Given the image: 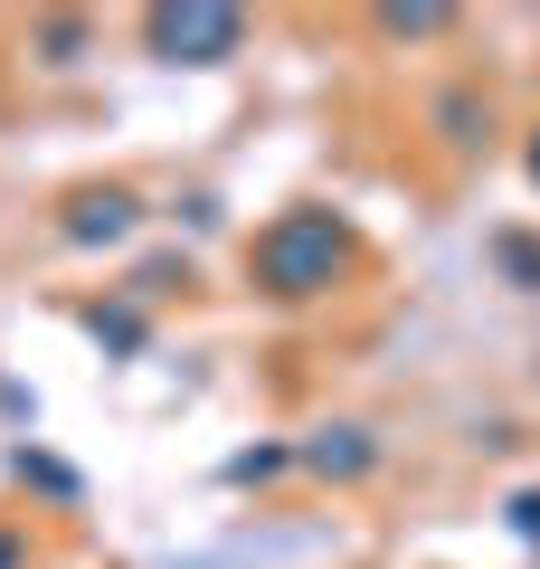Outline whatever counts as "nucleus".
<instances>
[{
  "label": "nucleus",
  "mask_w": 540,
  "mask_h": 569,
  "mask_svg": "<svg viewBox=\"0 0 540 569\" xmlns=\"http://www.w3.org/2000/svg\"><path fill=\"white\" fill-rule=\"evenodd\" d=\"M531 181H540V152H531Z\"/></svg>",
  "instance_id": "5"
},
{
  "label": "nucleus",
  "mask_w": 540,
  "mask_h": 569,
  "mask_svg": "<svg viewBox=\"0 0 540 569\" xmlns=\"http://www.w3.org/2000/svg\"><path fill=\"white\" fill-rule=\"evenodd\" d=\"M313 466H322V475H360V466H370V447H360V427H332V437L313 447Z\"/></svg>",
  "instance_id": "4"
},
{
  "label": "nucleus",
  "mask_w": 540,
  "mask_h": 569,
  "mask_svg": "<svg viewBox=\"0 0 540 569\" xmlns=\"http://www.w3.org/2000/svg\"><path fill=\"white\" fill-rule=\"evenodd\" d=\"M257 276L276 284V295H322V284L341 276V228L322 219V209H294V219H276L257 238Z\"/></svg>",
  "instance_id": "1"
},
{
  "label": "nucleus",
  "mask_w": 540,
  "mask_h": 569,
  "mask_svg": "<svg viewBox=\"0 0 540 569\" xmlns=\"http://www.w3.org/2000/svg\"><path fill=\"white\" fill-rule=\"evenodd\" d=\"M238 39H247V20L238 10H152V48L171 67H219V58H238Z\"/></svg>",
  "instance_id": "2"
},
{
  "label": "nucleus",
  "mask_w": 540,
  "mask_h": 569,
  "mask_svg": "<svg viewBox=\"0 0 540 569\" xmlns=\"http://www.w3.org/2000/svg\"><path fill=\"white\" fill-rule=\"evenodd\" d=\"M67 238H77V247L133 238V190H86V200H67Z\"/></svg>",
  "instance_id": "3"
}]
</instances>
